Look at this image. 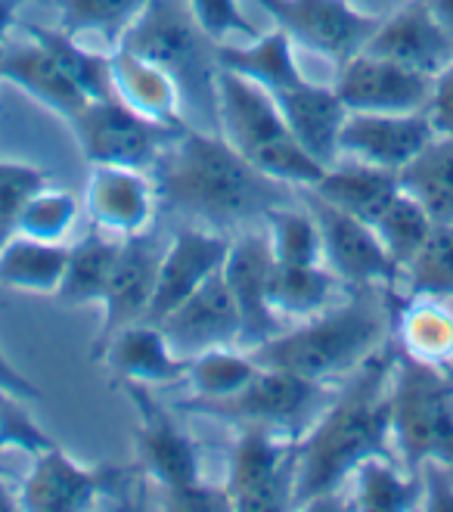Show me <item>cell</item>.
Returning a JSON list of instances; mask_svg holds the SVG:
<instances>
[{"instance_id": "obj_15", "label": "cell", "mask_w": 453, "mask_h": 512, "mask_svg": "<svg viewBox=\"0 0 453 512\" xmlns=\"http://www.w3.org/2000/svg\"><path fill=\"white\" fill-rule=\"evenodd\" d=\"M274 252H270L267 230H249L230 239V249L221 267V277L236 301L239 323H243V348H258L267 339L283 333V320L267 301L270 274H274Z\"/></svg>"}, {"instance_id": "obj_4", "label": "cell", "mask_w": 453, "mask_h": 512, "mask_svg": "<svg viewBox=\"0 0 453 512\" xmlns=\"http://www.w3.org/2000/svg\"><path fill=\"white\" fill-rule=\"evenodd\" d=\"M115 47L162 66L180 90L184 115L190 112L205 131H218V44L202 35L187 0H149Z\"/></svg>"}, {"instance_id": "obj_21", "label": "cell", "mask_w": 453, "mask_h": 512, "mask_svg": "<svg viewBox=\"0 0 453 512\" xmlns=\"http://www.w3.org/2000/svg\"><path fill=\"white\" fill-rule=\"evenodd\" d=\"M84 208L90 221L115 236H134L149 230L156 218L159 193L156 184L140 168L90 165Z\"/></svg>"}, {"instance_id": "obj_37", "label": "cell", "mask_w": 453, "mask_h": 512, "mask_svg": "<svg viewBox=\"0 0 453 512\" xmlns=\"http://www.w3.org/2000/svg\"><path fill=\"white\" fill-rule=\"evenodd\" d=\"M264 230L277 264H323V239L311 208H274L264 215Z\"/></svg>"}, {"instance_id": "obj_45", "label": "cell", "mask_w": 453, "mask_h": 512, "mask_svg": "<svg viewBox=\"0 0 453 512\" xmlns=\"http://www.w3.org/2000/svg\"><path fill=\"white\" fill-rule=\"evenodd\" d=\"M438 134L453 137V59L432 78V97L426 106Z\"/></svg>"}, {"instance_id": "obj_29", "label": "cell", "mask_w": 453, "mask_h": 512, "mask_svg": "<svg viewBox=\"0 0 453 512\" xmlns=\"http://www.w3.org/2000/svg\"><path fill=\"white\" fill-rule=\"evenodd\" d=\"M69 246L13 233L0 246V286L25 295H56L66 274Z\"/></svg>"}, {"instance_id": "obj_8", "label": "cell", "mask_w": 453, "mask_h": 512, "mask_svg": "<svg viewBox=\"0 0 453 512\" xmlns=\"http://www.w3.org/2000/svg\"><path fill=\"white\" fill-rule=\"evenodd\" d=\"M298 441L264 426H239L230 447L224 491L230 509L277 512L292 503Z\"/></svg>"}, {"instance_id": "obj_3", "label": "cell", "mask_w": 453, "mask_h": 512, "mask_svg": "<svg viewBox=\"0 0 453 512\" xmlns=\"http://www.w3.org/2000/svg\"><path fill=\"white\" fill-rule=\"evenodd\" d=\"M391 311L379 286H357V295L339 308H323L305 317L295 329H283L274 339L252 348L261 367L286 370L305 379H332L351 373L357 364L385 345Z\"/></svg>"}, {"instance_id": "obj_40", "label": "cell", "mask_w": 453, "mask_h": 512, "mask_svg": "<svg viewBox=\"0 0 453 512\" xmlns=\"http://www.w3.org/2000/svg\"><path fill=\"white\" fill-rule=\"evenodd\" d=\"M78 199L69 190H56L44 184L32 199L22 205V215L16 221V233L44 239V243H63L78 221Z\"/></svg>"}, {"instance_id": "obj_26", "label": "cell", "mask_w": 453, "mask_h": 512, "mask_svg": "<svg viewBox=\"0 0 453 512\" xmlns=\"http://www.w3.org/2000/svg\"><path fill=\"white\" fill-rule=\"evenodd\" d=\"M215 56H218V69H227L239 78L255 81L270 97L308 81L305 72L298 69L295 44L283 28L258 35L249 44H218Z\"/></svg>"}, {"instance_id": "obj_43", "label": "cell", "mask_w": 453, "mask_h": 512, "mask_svg": "<svg viewBox=\"0 0 453 512\" xmlns=\"http://www.w3.org/2000/svg\"><path fill=\"white\" fill-rule=\"evenodd\" d=\"M187 10L202 28V35L215 44H227L230 38H258V25L249 19L239 0H187Z\"/></svg>"}, {"instance_id": "obj_34", "label": "cell", "mask_w": 453, "mask_h": 512, "mask_svg": "<svg viewBox=\"0 0 453 512\" xmlns=\"http://www.w3.org/2000/svg\"><path fill=\"white\" fill-rule=\"evenodd\" d=\"M28 38H35L47 47L56 63L69 72V78L84 90L87 100L112 97V75H109V53H97L78 41V35L66 28H47V25H22Z\"/></svg>"}, {"instance_id": "obj_28", "label": "cell", "mask_w": 453, "mask_h": 512, "mask_svg": "<svg viewBox=\"0 0 453 512\" xmlns=\"http://www.w3.org/2000/svg\"><path fill=\"white\" fill-rule=\"evenodd\" d=\"M398 351L432 367H453V311L441 305V298L410 295V305L395 314Z\"/></svg>"}, {"instance_id": "obj_44", "label": "cell", "mask_w": 453, "mask_h": 512, "mask_svg": "<svg viewBox=\"0 0 453 512\" xmlns=\"http://www.w3.org/2000/svg\"><path fill=\"white\" fill-rule=\"evenodd\" d=\"M165 506L177 512H224L230 509V497L224 485H208V481H196V485L177 488L165 494Z\"/></svg>"}, {"instance_id": "obj_6", "label": "cell", "mask_w": 453, "mask_h": 512, "mask_svg": "<svg viewBox=\"0 0 453 512\" xmlns=\"http://www.w3.org/2000/svg\"><path fill=\"white\" fill-rule=\"evenodd\" d=\"M391 444L404 469H453V376L395 348L391 370Z\"/></svg>"}, {"instance_id": "obj_39", "label": "cell", "mask_w": 453, "mask_h": 512, "mask_svg": "<svg viewBox=\"0 0 453 512\" xmlns=\"http://www.w3.org/2000/svg\"><path fill=\"white\" fill-rule=\"evenodd\" d=\"M410 295L453 298V224H432L426 243L401 270Z\"/></svg>"}, {"instance_id": "obj_41", "label": "cell", "mask_w": 453, "mask_h": 512, "mask_svg": "<svg viewBox=\"0 0 453 512\" xmlns=\"http://www.w3.org/2000/svg\"><path fill=\"white\" fill-rule=\"evenodd\" d=\"M47 184V171L32 162L0 159V246L16 233L22 205Z\"/></svg>"}, {"instance_id": "obj_36", "label": "cell", "mask_w": 453, "mask_h": 512, "mask_svg": "<svg viewBox=\"0 0 453 512\" xmlns=\"http://www.w3.org/2000/svg\"><path fill=\"white\" fill-rule=\"evenodd\" d=\"M432 218L410 193L398 190L395 199H391L382 212L373 218V230L379 236V243L385 246V252L391 255L401 270L410 264V258L422 249L426 236L432 230Z\"/></svg>"}, {"instance_id": "obj_1", "label": "cell", "mask_w": 453, "mask_h": 512, "mask_svg": "<svg viewBox=\"0 0 453 512\" xmlns=\"http://www.w3.org/2000/svg\"><path fill=\"white\" fill-rule=\"evenodd\" d=\"M391 370L395 345L385 342L351 370L345 388L317 413L298 441L295 506L314 509L332 500L360 463L391 454Z\"/></svg>"}, {"instance_id": "obj_49", "label": "cell", "mask_w": 453, "mask_h": 512, "mask_svg": "<svg viewBox=\"0 0 453 512\" xmlns=\"http://www.w3.org/2000/svg\"><path fill=\"white\" fill-rule=\"evenodd\" d=\"M16 509H22V503H19V491L10 485V481L0 475V512H16Z\"/></svg>"}, {"instance_id": "obj_16", "label": "cell", "mask_w": 453, "mask_h": 512, "mask_svg": "<svg viewBox=\"0 0 453 512\" xmlns=\"http://www.w3.org/2000/svg\"><path fill=\"white\" fill-rule=\"evenodd\" d=\"M426 109L416 112H348L339 131V156L401 171L435 137Z\"/></svg>"}, {"instance_id": "obj_47", "label": "cell", "mask_w": 453, "mask_h": 512, "mask_svg": "<svg viewBox=\"0 0 453 512\" xmlns=\"http://www.w3.org/2000/svg\"><path fill=\"white\" fill-rule=\"evenodd\" d=\"M19 0H0V44H7L10 32L19 25Z\"/></svg>"}, {"instance_id": "obj_23", "label": "cell", "mask_w": 453, "mask_h": 512, "mask_svg": "<svg viewBox=\"0 0 453 512\" xmlns=\"http://www.w3.org/2000/svg\"><path fill=\"white\" fill-rule=\"evenodd\" d=\"M109 75H112V97L131 106L137 115L149 118V122H156V125H165V128L190 125L174 78L162 66L149 63L146 56L131 53L125 47H112L109 50Z\"/></svg>"}, {"instance_id": "obj_7", "label": "cell", "mask_w": 453, "mask_h": 512, "mask_svg": "<svg viewBox=\"0 0 453 512\" xmlns=\"http://www.w3.org/2000/svg\"><path fill=\"white\" fill-rule=\"evenodd\" d=\"M326 388L317 379H305L286 370L261 367L243 388L218 401L184 398L177 407L184 413L221 419L230 426H264L277 432H298L311 426L326 407Z\"/></svg>"}, {"instance_id": "obj_14", "label": "cell", "mask_w": 453, "mask_h": 512, "mask_svg": "<svg viewBox=\"0 0 453 512\" xmlns=\"http://www.w3.org/2000/svg\"><path fill=\"white\" fill-rule=\"evenodd\" d=\"M336 94L348 112H416L432 97V78L385 56L357 50L342 59Z\"/></svg>"}, {"instance_id": "obj_22", "label": "cell", "mask_w": 453, "mask_h": 512, "mask_svg": "<svg viewBox=\"0 0 453 512\" xmlns=\"http://www.w3.org/2000/svg\"><path fill=\"white\" fill-rule=\"evenodd\" d=\"M94 360H103L118 385H174L184 382L187 373V357H180L162 329L146 320L118 329Z\"/></svg>"}, {"instance_id": "obj_50", "label": "cell", "mask_w": 453, "mask_h": 512, "mask_svg": "<svg viewBox=\"0 0 453 512\" xmlns=\"http://www.w3.org/2000/svg\"><path fill=\"white\" fill-rule=\"evenodd\" d=\"M19 4H53V0H19Z\"/></svg>"}, {"instance_id": "obj_25", "label": "cell", "mask_w": 453, "mask_h": 512, "mask_svg": "<svg viewBox=\"0 0 453 512\" xmlns=\"http://www.w3.org/2000/svg\"><path fill=\"white\" fill-rule=\"evenodd\" d=\"M274 100L286 118L289 131L320 165L329 168L339 159V131H342L348 109L339 100L336 87L314 84L308 78L305 84L283 90Z\"/></svg>"}, {"instance_id": "obj_48", "label": "cell", "mask_w": 453, "mask_h": 512, "mask_svg": "<svg viewBox=\"0 0 453 512\" xmlns=\"http://www.w3.org/2000/svg\"><path fill=\"white\" fill-rule=\"evenodd\" d=\"M422 4H426L432 10V16L453 35V0H422Z\"/></svg>"}, {"instance_id": "obj_51", "label": "cell", "mask_w": 453, "mask_h": 512, "mask_svg": "<svg viewBox=\"0 0 453 512\" xmlns=\"http://www.w3.org/2000/svg\"><path fill=\"white\" fill-rule=\"evenodd\" d=\"M0 63H4V44H0ZM0 81H4V75H0Z\"/></svg>"}, {"instance_id": "obj_27", "label": "cell", "mask_w": 453, "mask_h": 512, "mask_svg": "<svg viewBox=\"0 0 453 512\" xmlns=\"http://www.w3.org/2000/svg\"><path fill=\"white\" fill-rule=\"evenodd\" d=\"M305 190L311 196L329 202L332 208H342V212L373 224V218L391 199H395L401 184H398V171L364 165V162L351 159L348 165L332 162L317 184H311Z\"/></svg>"}, {"instance_id": "obj_11", "label": "cell", "mask_w": 453, "mask_h": 512, "mask_svg": "<svg viewBox=\"0 0 453 512\" xmlns=\"http://www.w3.org/2000/svg\"><path fill=\"white\" fill-rule=\"evenodd\" d=\"M277 28L314 53L348 59L370 41L382 16L357 10L348 0H252Z\"/></svg>"}, {"instance_id": "obj_19", "label": "cell", "mask_w": 453, "mask_h": 512, "mask_svg": "<svg viewBox=\"0 0 453 512\" xmlns=\"http://www.w3.org/2000/svg\"><path fill=\"white\" fill-rule=\"evenodd\" d=\"M156 326L162 329L168 345L180 357H193L205 348L239 345V339H243V323H239L236 301L221 274L205 280Z\"/></svg>"}, {"instance_id": "obj_20", "label": "cell", "mask_w": 453, "mask_h": 512, "mask_svg": "<svg viewBox=\"0 0 453 512\" xmlns=\"http://www.w3.org/2000/svg\"><path fill=\"white\" fill-rule=\"evenodd\" d=\"M367 53L385 56L413 72L435 78L453 59V35L432 16L422 0H410L401 10L379 19L370 41L360 47Z\"/></svg>"}, {"instance_id": "obj_13", "label": "cell", "mask_w": 453, "mask_h": 512, "mask_svg": "<svg viewBox=\"0 0 453 512\" xmlns=\"http://www.w3.org/2000/svg\"><path fill=\"white\" fill-rule=\"evenodd\" d=\"M305 205L320 227L323 239V264L345 280L348 286H391L401 280V267L391 261L373 224L360 221L342 208H332L329 202L311 196L305 190Z\"/></svg>"}, {"instance_id": "obj_31", "label": "cell", "mask_w": 453, "mask_h": 512, "mask_svg": "<svg viewBox=\"0 0 453 512\" xmlns=\"http://www.w3.org/2000/svg\"><path fill=\"white\" fill-rule=\"evenodd\" d=\"M398 184L435 224H453V137L435 134L426 149L398 171Z\"/></svg>"}, {"instance_id": "obj_46", "label": "cell", "mask_w": 453, "mask_h": 512, "mask_svg": "<svg viewBox=\"0 0 453 512\" xmlns=\"http://www.w3.org/2000/svg\"><path fill=\"white\" fill-rule=\"evenodd\" d=\"M0 391H10V395L22 398V401H28V404L44 401V391L13 364L4 348H0Z\"/></svg>"}, {"instance_id": "obj_5", "label": "cell", "mask_w": 453, "mask_h": 512, "mask_svg": "<svg viewBox=\"0 0 453 512\" xmlns=\"http://www.w3.org/2000/svg\"><path fill=\"white\" fill-rule=\"evenodd\" d=\"M218 131L239 156L280 184L305 190L326 171L289 131L277 100L255 81L227 69H218Z\"/></svg>"}, {"instance_id": "obj_12", "label": "cell", "mask_w": 453, "mask_h": 512, "mask_svg": "<svg viewBox=\"0 0 453 512\" xmlns=\"http://www.w3.org/2000/svg\"><path fill=\"white\" fill-rule=\"evenodd\" d=\"M125 478H131V469L84 466L53 444L32 457V469L19 488V503L28 512H84L94 509L97 500L115 491Z\"/></svg>"}, {"instance_id": "obj_18", "label": "cell", "mask_w": 453, "mask_h": 512, "mask_svg": "<svg viewBox=\"0 0 453 512\" xmlns=\"http://www.w3.org/2000/svg\"><path fill=\"white\" fill-rule=\"evenodd\" d=\"M230 249V236L215 227H180L171 233V243L162 249L156 295L149 305L146 323L165 320L180 301L193 295L205 280L221 274Z\"/></svg>"}, {"instance_id": "obj_17", "label": "cell", "mask_w": 453, "mask_h": 512, "mask_svg": "<svg viewBox=\"0 0 453 512\" xmlns=\"http://www.w3.org/2000/svg\"><path fill=\"white\" fill-rule=\"evenodd\" d=\"M159 261H162V249L156 243V236H149L146 230L134 236H122V252H118L106 295L100 301L103 320H100V336L94 348H90V357H97L118 329L146 320L156 295Z\"/></svg>"}, {"instance_id": "obj_30", "label": "cell", "mask_w": 453, "mask_h": 512, "mask_svg": "<svg viewBox=\"0 0 453 512\" xmlns=\"http://www.w3.org/2000/svg\"><path fill=\"white\" fill-rule=\"evenodd\" d=\"M118 252H122V236L106 233L100 227L78 239L75 246H69L66 274L63 283H59L56 298L66 301V305H100L115 270Z\"/></svg>"}, {"instance_id": "obj_2", "label": "cell", "mask_w": 453, "mask_h": 512, "mask_svg": "<svg viewBox=\"0 0 453 512\" xmlns=\"http://www.w3.org/2000/svg\"><path fill=\"white\" fill-rule=\"evenodd\" d=\"M153 171L165 205L215 230L264 221L267 212L292 205L289 184L261 174L221 131L184 125Z\"/></svg>"}, {"instance_id": "obj_10", "label": "cell", "mask_w": 453, "mask_h": 512, "mask_svg": "<svg viewBox=\"0 0 453 512\" xmlns=\"http://www.w3.org/2000/svg\"><path fill=\"white\" fill-rule=\"evenodd\" d=\"M122 391L137 413V426H134L137 469L153 478L165 494L202 481L196 441L177 423V416L153 395V388L122 382Z\"/></svg>"}, {"instance_id": "obj_42", "label": "cell", "mask_w": 453, "mask_h": 512, "mask_svg": "<svg viewBox=\"0 0 453 512\" xmlns=\"http://www.w3.org/2000/svg\"><path fill=\"white\" fill-rule=\"evenodd\" d=\"M56 441L44 432V426L28 410V401L0 391V454L16 450V454L35 457L41 450L53 447Z\"/></svg>"}, {"instance_id": "obj_35", "label": "cell", "mask_w": 453, "mask_h": 512, "mask_svg": "<svg viewBox=\"0 0 453 512\" xmlns=\"http://www.w3.org/2000/svg\"><path fill=\"white\" fill-rule=\"evenodd\" d=\"M261 364L252 357V351H239L236 345H221V348H205L193 357H187V373L184 379L190 382L193 395L199 401H218L227 398L233 391L243 388Z\"/></svg>"}, {"instance_id": "obj_33", "label": "cell", "mask_w": 453, "mask_h": 512, "mask_svg": "<svg viewBox=\"0 0 453 512\" xmlns=\"http://www.w3.org/2000/svg\"><path fill=\"white\" fill-rule=\"evenodd\" d=\"M336 283L326 264H274L267 301L280 320H305L332 305Z\"/></svg>"}, {"instance_id": "obj_24", "label": "cell", "mask_w": 453, "mask_h": 512, "mask_svg": "<svg viewBox=\"0 0 453 512\" xmlns=\"http://www.w3.org/2000/svg\"><path fill=\"white\" fill-rule=\"evenodd\" d=\"M4 81L16 84L22 94L38 100L53 115L72 118L84 109V90L69 78V72L56 63V56L41 47L35 38H25L19 44H4V63H0Z\"/></svg>"}, {"instance_id": "obj_38", "label": "cell", "mask_w": 453, "mask_h": 512, "mask_svg": "<svg viewBox=\"0 0 453 512\" xmlns=\"http://www.w3.org/2000/svg\"><path fill=\"white\" fill-rule=\"evenodd\" d=\"M149 0H53L59 13V28L72 35H100L118 44L125 28L140 16Z\"/></svg>"}, {"instance_id": "obj_9", "label": "cell", "mask_w": 453, "mask_h": 512, "mask_svg": "<svg viewBox=\"0 0 453 512\" xmlns=\"http://www.w3.org/2000/svg\"><path fill=\"white\" fill-rule=\"evenodd\" d=\"M69 128L78 137L81 156L90 165H118V168H153L162 149L184 128H165L137 115L118 97L87 100L72 118Z\"/></svg>"}, {"instance_id": "obj_32", "label": "cell", "mask_w": 453, "mask_h": 512, "mask_svg": "<svg viewBox=\"0 0 453 512\" xmlns=\"http://www.w3.org/2000/svg\"><path fill=\"white\" fill-rule=\"evenodd\" d=\"M351 509L360 512H407L422 506V475L401 472L388 457H370L351 472Z\"/></svg>"}]
</instances>
